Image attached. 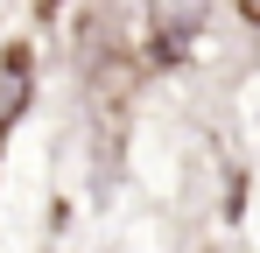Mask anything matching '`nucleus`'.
I'll return each mask as SVG.
<instances>
[{"instance_id": "obj_3", "label": "nucleus", "mask_w": 260, "mask_h": 253, "mask_svg": "<svg viewBox=\"0 0 260 253\" xmlns=\"http://www.w3.org/2000/svg\"><path fill=\"white\" fill-rule=\"evenodd\" d=\"M232 7H239V14H253V21H260V0H232Z\"/></svg>"}, {"instance_id": "obj_1", "label": "nucleus", "mask_w": 260, "mask_h": 253, "mask_svg": "<svg viewBox=\"0 0 260 253\" xmlns=\"http://www.w3.org/2000/svg\"><path fill=\"white\" fill-rule=\"evenodd\" d=\"M148 21H155V49L176 56L183 42L204 28V0H148Z\"/></svg>"}, {"instance_id": "obj_2", "label": "nucleus", "mask_w": 260, "mask_h": 253, "mask_svg": "<svg viewBox=\"0 0 260 253\" xmlns=\"http://www.w3.org/2000/svg\"><path fill=\"white\" fill-rule=\"evenodd\" d=\"M21 99H28V56L7 49V64H0V126L21 113Z\"/></svg>"}]
</instances>
